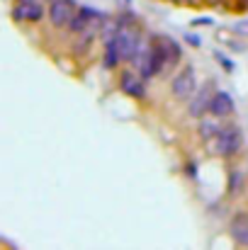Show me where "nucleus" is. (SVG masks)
Here are the masks:
<instances>
[{
  "label": "nucleus",
  "instance_id": "nucleus-1",
  "mask_svg": "<svg viewBox=\"0 0 248 250\" xmlns=\"http://www.w3.org/2000/svg\"><path fill=\"white\" fill-rule=\"evenodd\" d=\"M134 61H136V71L144 78L161 76L168 66L180 61V44L173 42L170 37H156L154 44L144 46Z\"/></svg>",
  "mask_w": 248,
  "mask_h": 250
},
{
  "label": "nucleus",
  "instance_id": "nucleus-2",
  "mask_svg": "<svg viewBox=\"0 0 248 250\" xmlns=\"http://www.w3.org/2000/svg\"><path fill=\"white\" fill-rule=\"evenodd\" d=\"M139 51H141L139 29L122 24L107 39V46H105V68H117L122 61H134L139 56Z\"/></svg>",
  "mask_w": 248,
  "mask_h": 250
},
{
  "label": "nucleus",
  "instance_id": "nucleus-11",
  "mask_svg": "<svg viewBox=\"0 0 248 250\" xmlns=\"http://www.w3.org/2000/svg\"><path fill=\"white\" fill-rule=\"evenodd\" d=\"M219 131H222V126H219L217 122H214V124H212V122H202V124H200V134H202L207 141H214Z\"/></svg>",
  "mask_w": 248,
  "mask_h": 250
},
{
  "label": "nucleus",
  "instance_id": "nucleus-5",
  "mask_svg": "<svg viewBox=\"0 0 248 250\" xmlns=\"http://www.w3.org/2000/svg\"><path fill=\"white\" fill-rule=\"evenodd\" d=\"M76 17V2L73 0H51L49 2V20L54 27H68Z\"/></svg>",
  "mask_w": 248,
  "mask_h": 250
},
{
  "label": "nucleus",
  "instance_id": "nucleus-6",
  "mask_svg": "<svg viewBox=\"0 0 248 250\" xmlns=\"http://www.w3.org/2000/svg\"><path fill=\"white\" fill-rule=\"evenodd\" d=\"M46 15V7L39 0H20L12 10V17L17 22H39Z\"/></svg>",
  "mask_w": 248,
  "mask_h": 250
},
{
  "label": "nucleus",
  "instance_id": "nucleus-10",
  "mask_svg": "<svg viewBox=\"0 0 248 250\" xmlns=\"http://www.w3.org/2000/svg\"><path fill=\"white\" fill-rule=\"evenodd\" d=\"M209 102H212V95H209V87H202L195 97H192V102H190V114L192 117H200V114H204V112H209Z\"/></svg>",
  "mask_w": 248,
  "mask_h": 250
},
{
  "label": "nucleus",
  "instance_id": "nucleus-8",
  "mask_svg": "<svg viewBox=\"0 0 248 250\" xmlns=\"http://www.w3.org/2000/svg\"><path fill=\"white\" fill-rule=\"evenodd\" d=\"M209 112H212L214 117H229V114L234 112V100H231V95L224 92V90L214 92V95H212V102H209Z\"/></svg>",
  "mask_w": 248,
  "mask_h": 250
},
{
  "label": "nucleus",
  "instance_id": "nucleus-4",
  "mask_svg": "<svg viewBox=\"0 0 248 250\" xmlns=\"http://www.w3.org/2000/svg\"><path fill=\"white\" fill-rule=\"evenodd\" d=\"M212 144H214V151L219 156H234L241 148V131L236 126H226L217 134V139Z\"/></svg>",
  "mask_w": 248,
  "mask_h": 250
},
{
  "label": "nucleus",
  "instance_id": "nucleus-9",
  "mask_svg": "<svg viewBox=\"0 0 248 250\" xmlns=\"http://www.w3.org/2000/svg\"><path fill=\"white\" fill-rule=\"evenodd\" d=\"M231 238L239 246H248V214H236L231 219Z\"/></svg>",
  "mask_w": 248,
  "mask_h": 250
},
{
  "label": "nucleus",
  "instance_id": "nucleus-7",
  "mask_svg": "<svg viewBox=\"0 0 248 250\" xmlns=\"http://www.w3.org/2000/svg\"><path fill=\"white\" fill-rule=\"evenodd\" d=\"M119 90L134 100H144L146 97V85H144V76L139 73H122L119 76Z\"/></svg>",
  "mask_w": 248,
  "mask_h": 250
},
{
  "label": "nucleus",
  "instance_id": "nucleus-3",
  "mask_svg": "<svg viewBox=\"0 0 248 250\" xmlns=\"http://www.w3.org/2000/svg\"><path fill=\"white\" fill-rule=\"evenodd\" d=\"M197 73H195V68L192 66H185L180 73H175V78L170 81V92H173V97H178V100H190L195 92H197Z\"/></svg>",
  "mask_w": 248,
  "mask_h": 250
}]
</instances>
